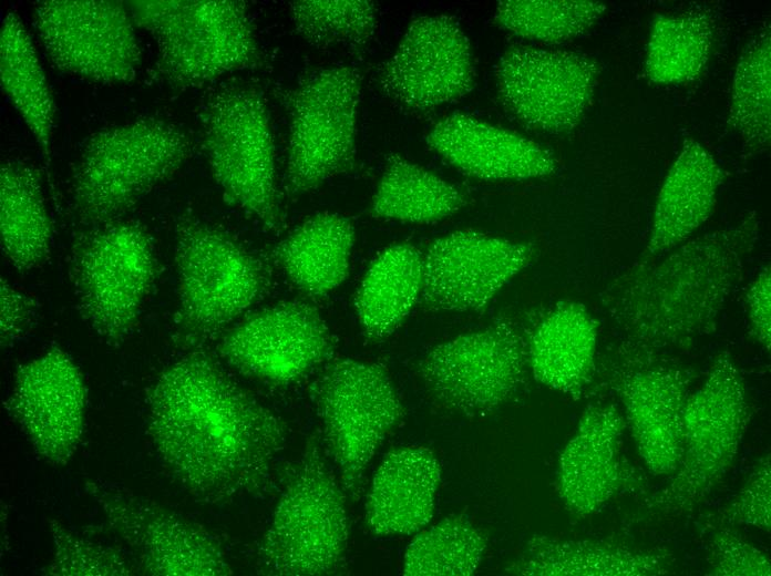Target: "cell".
<instances>
[{"instance_id":"10","label":"cell","mask_w":771,"mask_h":576,"mask_svg":"<svg viewBox=\"0 0 771 576\" xmlns=\"http://www.w3.org/2000/svg\"><path fill=\"white\" fill-rule=\"evenodd\" d=\"M360 94V72L350 65L315 71L290 91L285 179L289 198L353 169Z\"/></svg>"},{"instance_id":"12","label":"cell","mask_w":771,"mask_h":576,"mask_svg":"<svg viewBox=\"0 0 771 576\" xmlns=\"http://www.w3.org/2000/svg\"><path fill=\"white\" fill-rule=\"evenodd\" d=\"M527 367V340L502 319L433 347L418 372L443 407L479 415L512 400L525 382Z\"/></svg>"},{"instance_id":"15","label":"cell","mask_w":771,"mask_h":576,"mask_svg":"<svg viewBox=\"0 0 771 576\" xmlns=\"http://www.w3.org/2000/svg\"><path fill=\"white\" fill-rule=\"evenodd\" d=\"M109 528L132 551L138 572L151 576H228L218 542L202 526L126 490L95 480L84 484Z\"/></svg>"},{"instance_id":"37","label":"cell","mask_w":771,"mask_h":576,"mask_svg":"<svg viewBox=\"0 0 771 576\" xmlns=\"http://www.w3.org/2000/svg\"><path fill=\"white\" fill-rule=\"evenodd\" d=\"M53 543L50 564L43 569L50 576H132L138 568L119 551L83 538L59 520L48 521Z\"/></svg>"},{"instance_id":"19","label":"cell","mask_w":771,"mask_h":576,"mask_svg":"<svg viewBox=\"0 0 771 576\" xmlns=\"http://www.w3.org/2000/svg\"><path fill=\"white\" fill-rule=\"evenodd\" d=\"M530 244L458 230L434 239L423 255L421 305L435 311L484 308L533 260Z\"/></svg>"},{"instance_id":"14","label":"cell","mask_w":771,"mask_h":576,"mask_svg":"<svg viewBox=\"0 0 771 576\" xmlns=\"http://www.w3.org/2000/svg\"><path fill=\"white\" fill-rule=\"evenodd\" d=\"M33 22L52 63L100 83L132 81L141 47L127 4L113 0H48L34 6Z\"/></svg>"},{"instance_id":"13","label":"cell","mask_w":771,"mask_h":576,"mask_svg":"<svg viewBox=\"0 0 771 576\" xmlns=\"http://www.w3.org/2000/svg\"><path fill=\"white\" fill-rule=\"evenodd\" d=\"M608 383L619 398L645 465L674 474L683 451V408L692 373L654 350L627 342L614 351Z\"/></svg>"},{"instance_id":"4","label":"cell","mask_w":771,"mask_h":576,"mask_svg":"<svg viewBox=\"0 0 771 576\" xmlns=\"http://www.w3.org/2000/svg\"><path fill=\"white\" fill-rule=\"evenodd\" d=\"M135 25L157 47V74L175 89H193L239 70L264 65L247 6L234 0H135Z\"/></svg>"},{"instance_id":"35","label":"cell","mask_w":771,"mask_h":576,"mask_svg":"<svg viewBox=\"0 0 771 576\" xmlns=\"http://www.w3.org/2000/svg\"><path fill=\"white\" fill-rule=\"evenodd\" d=\"M297 33L318 49L362 50L377 31V6L367 0H300L289 4Z\"/></svg>"},{"instance_id":"9","label":"cell","mask_w":771,"mask_h":576,"mask_svg":"<svg viewBox=\"0 0 771 576\" xmlns=\"http://www.w3.org/2000/svg\"><path fill=\"white\" fill-rule=\"evenodd\" d=\"M151 235L137 222L113 220L74 245L72 281L79 311L109 344H120L136 326L156 275Z\"/></svg>"},{"instance_id":"34","label":"cell","mask_w":771,"mask_h":576,"mask_svg":"<svg viewBox=\"0 0 771 576\" xmlns=\"http://www.w3.org/2000/svg\"><path fill=\"white\" fill-rule=\"evenodd\" d=\"M486 546V536L467 517L451 515L411 541L402 572L407 576H470Z\"/></svg>"},{"instance_id":"32","label":"cell","mask_w":771,"mask_h":576,"mask_svg":"<svg viewBox=\"0 0 771 576\" xmlns=\"http://www.w3.org/2000/svg\"><path fill=\"white\" fill-rule=\"evenodd\" d=\"M713 35L715 20L706 8L656 16L647 45L646 76L657 84L695 80L709 60Z\"/></svg>"},{"instance_id":"3","label":"cell","mask_w":771,"mask_h":576,"mask_svg":"<svg viewBox=\"0 0 771 576\" xmlns=\"http://www.w3.org/2000/svg\"><path fill=\"white\" fill-rule=\"evenodd\" d=\"M175 342L196 348L257 304L270 286L264 263L225 229L193 215L175 225Z\"/></svg>"},{"instance_id":"30","label":"cell","mask_w":771,"mask_h":576,"mask_svg":"<svg viewBox=\"0 0 771 576\" xmlns=\"http://www.w3.org/2000/svg\"><path fill=\"white\" fill-rule=\"evenodd\" d=\"M0 82L48 158L55 116L54 100L33 42L14 12L8 13L2 21Z\"/></svg>"},{"instance_id":"18","label":"cell","mask_w":771,"mask_h":576,"mask_svg":"<svg viewBox=\"0 0 771 576\" xmlns=\"http://www.w3.org/2000/svg\"><path fill=\"white\" fill-rule=\"evenodd\" d=\"M475 79L471 45L450 16L411 21L379 73L382 91L413 110H430L469 93Z\"/></svg>"},{"instance_id":"28","label":"cell","mask_w":771,"mask_h":576,"mask_svg":"<svg viewBox=\"0 0 771 576\" xmlns=\"http://www.w3.org/2000/svg\"><path fill=\"white\" fill-rule=\"evenodd\" d=\"M423 254L409 244L386 248L367 269L354 297L366 338L381 341L393 333L420 300Z\"/></svg>"},{"instance_id":"26","label":"cell","mask_w":771,"mask_h":576,"mask_svg":"<svg viewBox=\"0 0 771 576\" xmlns=\"http://www.w3.org/2000/svg\"><path fill=\"white\" fill-rule=\"evenodd\" d=\"M597 336L598 322L583 304L554 305L527 339L535 380L578 400L593 377Z\"/></svg>"},{"instance_id":"7","label":"cell","mask_w":771,"mask_h":576,"mask_svg":"<svg viewBox=\"0 0 771 576\" xmlns=\"http://www.w3.org/2000/svg\"><path fill=\"white\" fill-rule=\"evenodd\" d=\"M201 119L203 150L226 200L267 230H279L275 143L261 93L249 85L223 86L209 95Z\"/></svg>"},{"instance_id":"33","label":"cell","mask_w":771,"mask_h":576,"mask_svg":"<svg viewBox=\"0 0 771 576\" xmlns=\"http://www.w3.org/2000/svg\"><path fill=\"white\" fill-rule=\"evenodd\" d=\"M728 125L750 153H761L771 141V33L765 24L743 49L736 66Z\"/></svg>"},{"instance_id":"24","label":"cell","mask_w":771,"mask_h":576,"mask_svg":"<svg viewBox=\"0 0 771 576\" xmlns=\"http://www.w3.org/2000/svg\"><path fill=\"white\" fill-rule=\"evenodd\" d=\"M440 480L441 465L430 449L412 445L390 451L368 493L369 529L380 536L420 532L433 517Z\"/></svg>"},{"instance_id":"1","label":"cell","mask_w":771,"mask_h":576,"mask_svg":"<svg viewBox=\"0 0 771 576\" xmlns=\"http://www.w3.org/2000/svg\"><path fill=\"white\" fill-rule=\"evenodd\" d=\"M147 405L158 460L194 497L225 504L267 488L287 426L209 354L192 350L167 366Z\"/></svg>"},{"instance_id":"41","label":"cell","mask_w":771,"mask_h":576,"mask_svg":"<svg viewBox=\"0 0 771 576\" xmlns=\"http://www.w3.org/2000/svg\"><path fill=\"white\" fill-rule=\"evenodd\" d=\"M751 336L767 350L771 346V269L765 266L746 292Z\"/></svg>"},{"instance_id":"6","label":"cell","mask_w":771,"mask_h":576,"mask_svg":"<svg viewBox=\"0 0 771 576\" xmlns=\"http://www.w3.org/2000/svg\"><path fill=\"white\" fill-rule=\"evenodd\" d=\"M342 486L310 438L273 513L258 552V573L325 576L343 570L349 517Z\"/></svg>"},{"instance_id":"17","label":"cell","mask_w":771,"mask_h":576,"mask_svg":"<svg viewBox=\"0 0 771 576\" xmlns=\"http://www.w3.org/2000/svg\"><path fill=\"white\" fill-rule=\"evenodd\" d=\"M599 65L588 55L514 45L496 66L505 109L528 127L564 133L578 125L592 103Z\"/></svg>"},{"instance_id":"27","label":"cell","mask_w":771,"mask_h":576,"mask_svg":"<svg viewBox=\"0 0 771 576\" xmlns=\"http://www.w3.org/2000/svg\"><path fill=\"white\" fill-rule=\"evenodd\" d=\"M354 226L342 215L322 212L306 219L273 250L286 277L305 295L323 298L348 277Z\"/></svg>"},{"instance_id":"25","label":"cell","mask_w":771,"mask_h":576,"mask_svg":"<svg viewBox=\"0 0 771 576\" xmlns=\"http://www.w3.org/2000/svg\"><path fill=\"white\" fill-rule=\"evenodd\" d=\"M671 554L608 541L534 535L505 568L521 576H657L671 572Z\"/></svg>"},{"instance_id":"8","label":"cell","mask_w":771,"mask_h":576,"mask_svg":"<svg viewBox=\"0 0 771 576\" xmlns=\"http://www.w3.org/2000/svg\"><path fill=\"white\" fill-rule=\"evenodd\" d=\"M742 377L728 351L710 366L683 408V451L670 481L646 498V512L670 516L706 500L733 464L750 422Z\"/></svg>"},{"instance_id":"39","label":"cell","mask_w":771,"mask_h":576,"mask_svg":"<svg viewBox=\"0 0 771 576\" xmlns=\"http://www.w3.org/2000/svg\"><path fill=\"white\" fill-rule=\"evenodd\" d=\"M717 522L722 525H748L763 531H770V453L760 457L733 502L719 514Z\"/></svg>"},{"instance_id":"21","label":"cell","mask_w":771,"mask_h":576,"mask_svg":"<svg viewBox=\"0 0 771 576\" xmlns=\"http://www.w3.org/2000/svg\"><path fill=\"white\" fill-rule=\"evenodd\" d=\"M624 428L625 420L611 403L584 411L557 470L558 494L573 515L596 513L625 485L636 483L620 459Z\"/></svg>"},{"instance_id":"31","label":"cell","mask_w":771,"mask_h":576,"mask_svg":"<svg viewBox=\"0 0 771 576\" xmlns=\"http://www.w3.org/2000/svg\"><path fill=\"white\" fill-rule=\"evenodd\" d=\"M465 205L452 184L397 154L390 155L372 197L377 218L426 224L443 219Z\"/></svg>"},{"instance_id":"5","label":"cell","mask_w":771,"mask_h":576,"mask_svg":"<svg viewBox=\"0 0 771 576\" xmlns=\"http://www.w3.org/2000/svg\"><path fill=\"white\" fill-rule=\"evenodd\" d=\"M192 141L176 124L141 117L94 133L72 178L75 213L86 225L116 220L188 158Z\"/></svg>"},{"instance_id":"20","label":"cell","mask_w":771,"mask_h":576,"mask_svg":"<svg viewBox=\"0 0 771 576\" xmlns=\"http://www.w3.org/2000/svg\"><path fill=\"white\" fill-rule=\"evenodd\" d=\"M4 409L52 465H65L84 430L86 387L83 374L63 350L52 348L18 367Z\"/></svg>"},{"instance_id":"11","label":"cell","mask_w":771,"mask_h":576,"mask_svg":"<svg viewBox=\"0 0 771 576\" xmlns=\"http://www.w3.org/2000/svg\"><path fill=\"white\" fill-rule=\"evenodd\" d=\"M313 397L340 484L356 501L369 462L403 416L402 402L383 366L351 358L329 362Z\"/></svg>"},{"instance_id":"40","label":"cell","mask_w":771,"mask_h":576,"mask_svg":"<svg viewBox=\"0 0 771 576\" xmlns=\"http://www.w3.org/2000/svg\"><path fill=\"white\" fill-rule=\"evenodd\" d=\"M38 315V304L29 295L12 286L6 278L0 280V336L3 349L23 338L31 329Z\"/></svg>"},{"instance_id":"23","label":"cell","mask_w":771,"mask_h":576,"mask_svg":"<svg viewBox=\"0 0 771 576\" xmlns=\"http://www.w3.org/2000/svg\"><path fill=\"white\" fill-rule=\"evenodd\" d=\"M726 172L696 140L686 138L659 189L647 245L636 265L681 245L712 214Z\"/></svg>"},{"instance_id":"38","label":"cell","mask_w":771,"mask_h":576,"mask_svg":"<svg viewBox=\"0 0 771 576\" xmlns=\"http://www.w3.org/2000/svg\"><path fill=\"white\" fill-rule=\"evenodd\" d=\"M708 573L713 576H770L767 555L731 528L719 527L707 552Z\"/></svg>"},{"instance_id":"2","label":"cell","mask_w":771,"mask_h":576,"mask_svg":"<svg viewBox=\"0 0 771 576\" xmlns=\"http://www.w3.org/2000/svg\"><path fill=\"white\" fill-rule=\"evenodd\" d=\"M760 234L755 212L636 265L613 280L602 300L627 340L654 349L687 350L713 333L741 280Z\"/></svg>"},{"instance_id":"16","label":"cell","mask_w":771,"mask_h":576,"mask_svg":"<svg viewBox=\"0 0 771 576\" xmlns=\"http://www.w3.org/2000/svg\"><path fill=\"white\" fill-rule=\"evenodd\" d=\"M335 338L319 310L302 300L261 309L230 328L217 351L239 372L276 387L298 382L331 359Z\"/></svg>"},{"instance_id":"29","label":"cell","mask_w":771,"mask_h":576,"mask_svg":"<svg viewBox=\"0 0 771 576\" xmlns=\"http://www.w3.org/2000/svg\"><path fill=\"white\" fill-rule=\"evenodd\" d=\"M0 236L3 254L19 271L44 263L52 244L40 172L23 162L6 161L0 169Z\"/></svg>"},{"instance_id":"22","label":"cell","mask_w":771,"mask_h":576,"mask_svg":"<svg viewBox=\"0 0 771 576\" xmlns=\"http://www.w3.org/2000/svg\"><path fill=\"white\" fill-rule=\"evenodd\" d=\"M428 145L461 172L486 181H521L553 174V154L508 130L465 114L438 122Z\"/></svg>"},{"instance_id":"36","label":"cell","mask_w":771,"mask_h":576,"mask_svg":"<svg viewBox=\"0 0 771 576\" xmlns=\"http://www.w3.org/2000/svg\"><path fill=\"white\" fill-rule=\"evenodd\" d=\"M606 9L590 0H506L498 2L495 21L521 38L559 43L587 32Z\"/></svg>"}]
</instances>
